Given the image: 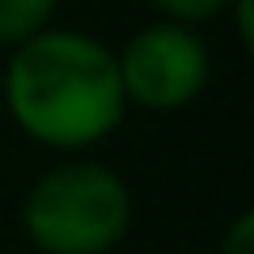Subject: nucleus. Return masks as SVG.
Returning <instances> with one entry per match:
<instances>
[{
	"label": "nucleus",
	"mask_w": 254,
	"mask_h": 254,
	"mask_svg": "<svg viewBox=\"0 0 254 254\" xmlns=\"http://www.w3.org/2000/svg\"><path fill=\"white\" fill-rule=\"evenodd\" d=\"M0 98L21 136L55 153H85L127 119L115 47L68 26H47L9 47Z\"/></svg>",
	"instance_id": "1"
},
{
	"label": "nucleus",
	"mask_w": 254,
	"mask_h": 254,
	"mask_svg": "<svg viewBox=\"0 0 254 254\" xmlns=\"http://www.w3.org/2000/svg\"><path fill=\"white\" fill-rule=\"evenodd\" d=\"M131 220V187L115 165L93 157H68L43 170L21 199V233L38 254H115Z\"/></svg>",
	"instance_id": "2"
},
{
	"label": "nucleus",
	"mask_w": 254,
	"mask_h": 254,
	"mask_svg": "<svg viewBox=\"0 0 254 254\" xmlns=\"http://www.w3.org/2000/svg\"><path fill=\"white\" fill-rule=\"evenodd\" d=\"M115 64L127 110L140 106L153 115H174L187 110L212 81V51L199 30L165 17L140 26L115 51Z\"/></svg>",
	"instance_id": "3"
},
{
	"label": "nucleus",
	"mask_w": 254,
	"mask_h": 254,
	"mask_svg": "<svg viewBox=\"0 0 254 254\" xmlns=\"http://www.w3.org/2000/svg\"><path fill=\"white\" fill-rule=\"evenodd\" d=\"M60 0H0V47H17L30 34L55 26Z\"/></svg>",
	"instance_id": "4"
},
{
	"label": "nucleus",
	"mask_w": 254,
	"mask_h": 254,
	"mask_svg": "<svg viewBox=\"0 0 254 254\" xmlns=\"http://www.w3.org/2000/svg\"><path fill=\"white\" fill-rule=\"evenodd\" d=\"M225 4L229 0H153V9L178 26H203L212 17H225Z\"/></svg>",
	"instance_id": "5"
},
{
	"label": "nucleus",
	"mask_w": 254,
	"mask_h": 254,
	"mask_svg": "<svg viewBox=\"0 0 254 254\" xmlns=\"http://www.w3.org/2000/svg\"><path fill=\"white\" fill-rule=\"evenodd\" d=\"M216 254H254V212H237L220 233Z\"/></svg>",
	"instance_id": "6"
},
{
	"label": "nucleus",
	"mask_w": 254,
	"mask_h": 254,
	"mask_svg": "<svg viewBox=\"0 0 254 254\" xmlns=\"http://www.w3.org/2000/svg\"><path fill=\"white\" fill-rule=\"evenodd\" d=\"M225 17L233 21V34L242 51H254V0H229Z\"/></svg>",
	"instance_id": "7"
}]
</instances>
